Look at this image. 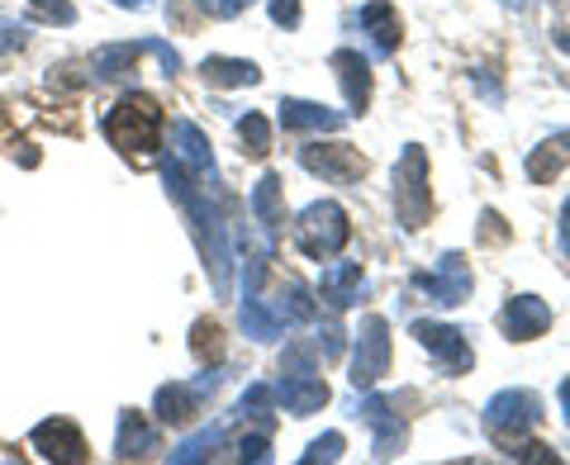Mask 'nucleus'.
<instances>
[{
	"mask_svg": "<svg viewBox=\"0 0 570 465\" xmlns=\"http://www.w3.org/2000/svg\"><path fill=\"white\" fill-rule=\"evenodd\" d=\"M272 404H276V385H253L238 399V414L243 418H266V414H272Z\"/></svg>",
	"mask_w": 570,
	"mask_h": 465,
	"instance_id": "30",
	"label": "nucleus"
},
{
	"mask_svg": "<svg viewBox=\"0 0 570 465\" xmlns=\"http://www.w3.org/2000/svg\"><path fill=\"white\" fill-rule=\"evenodd\" d=\"M29 6H39V10L48 14V20H62V24H71V20H77V10H71L67 0H29Z\"/></svg>",
	"mask_w": 570,
	"mask_h": 465,
	"instance_id": "36",
	"label": "nucleus"
},
{
	"mask_svg": "<svg viewBox=\"0 0 570 465\" xmlns=\"http://www.w3.org/2000/svg\"><path fill=\"white\" fill-rule=\"evenodd\" d=\"M157 452V433L148 423H142V414H119V437H115V456L119 461H142Z\"/></svg>",
	"mask_w": 570,
	"mask_h": 465,
	"instance_id": "19",
	"label": "nucleus"
},
{
	"mask_svg": "<svg viewBox=\"0 0 570 465\" xmlns=\"http://www.w3.org/2000/svg\"><path fill=\"white\" fill-rule=\"evenodd\" d=\"M29 442L39 446L48 461H67V465L91 461V446H86L81 427H77V423H67V418H48V423H39V427L29 433Z\"/></svg>",
	"mask_w": 570,
	"mask_h": 465,
	"instance_id": "8",
	"label": "nucleus"
},
{
	"mask_svg": "<svg viewBox=\"0 0 570 465\" xmlns=\"http://www.w3.org/2000/svg\"><path fill=\"white\" fill-rule=\"evenodd\" d=\"M281 299H285V304H276V309L291 318V324H314V318H318V304L309 299L305 285H285V295H281Z\"/></svg>",
	"mask_w": 570,
	"mask_h": 465,
	"instance_id": "27",
	"label": "nucleus"
},
{
	"mask_svg": "<svg viewBox=\"0 0 570 465\" xmlns=\"http://www.w3.org/2000/svg\"><path fill=\"white\" fill-rule=\"evenodd\" d=\"M295 238H299V253H305V257H314V261H328V257L343 253L347 238H352L347 214L337 209L333 200H318V205H309L305 214H299Z\"/></svg>",
	"mask_w": 570,
	"mask_h": 465,
	"instance_id": "3",
	"label": "nucleus"
},
{
	"mask_svg": "<svg viewBox=\"0 0 570 465\" xmlns=\"http://www.w3.org/2000/svg\"><path fill=\"white\" fill-rule=\"evenodd\" d=\"M362 24L371 29V39H376V52H395L400 48V14H395V6L390 0H371V6L362 10Z\"/></svg>",
	"mask_w": 570,
	"mask_h": 465,
	"instance_id": "20",
	"label": "nucleus"
},
{
	"mask_svg": "<svg viewBox=\"0 0 570 465\" xmlns=\"http://www.w3.org/2000/svg\"><path fill=\"white\" fill-rule=\"evenodd\" d=\"M318 295H324V304H328L333 314L352 309V304L366 295V276H362V266H356V261H333V266H324Z\"/></svg>",
	"mask_w": 570,
	"mask_h": 465,
	"instance_id": "10",
	"label": "nucleus"
},
{
	"mask_svg": "<svg viewBox=\"0 0 570 465\" xmlns=\"http://www.w3.org/2000/svg\"><path fill=\"white\" fill-rule=\"evenodd\" d=\"M272 20L281 29H295L299 24V0H272Z\"/></svg>",
	"mask_w": 570,
	"mask_h": 465,
	"instance_id": "34",
	"label": "nucleus"
},
{
	"mask_svg": "<svg viewBox=\"0 0 570 465\" xmlns=\"http://www.w3.org/2000/svg\"><path fill=\"white\" fill-rule=\"evenodd\" d=\"M281 123L291 133H333L347 123V115L328 110V105H314V100H281Z\"/></svg>",
	"mask_w": 570,
	"mask_h": 465,
	"instance_id": "13",
	"label": "nucleus"
},
{
	"mask_svg": "<svg viewBox=\"0 0 570 465\" xmlns=\"http://www.w3.org/2000/svg\"><path fill=\"white\" fill-rule=\"evenodd\" d=\"M504 333L513 337V343H532V337H542L547 333V324H551V309L538 299V295H513L509 304H504Z\"/></svg>",
	"mask_w": 570,
	"mask_h": 465,
	"instance_id": "11",
	"label": "nucleus"
},
{
	"mask_svg": "<svg viewBox=\"0 0 570 465\" xmlns=\"http://www.w3.org/2000/svg\"><path fill=\"white\" fill-rule=\"evenodd\" d=\"M362 418L376 427V456L390 461V456H400V446H404V423L395 414V399H366L362 404Z\"/></svg>",
	"mask_w": 570,
	"mask_h": 465,
	"instance_id": "15",
	"label": "nucleus"
},
{
	"mask_svg": "<svg viewBox=\"0 0 570 465\" xmlns=\"http://www.w3.org/2000/svg\"><path fill=\"white\" fill-rule=\"evenodd\" d=\"M395 209L404 228H423L433 219V190H428V152L409 142L395 167Z\"/></svg>",
	"mask_w": 570,
	"mask_h": 465,
	"instance_id": "2",
	"label": "nucleus"
},
{
	"mask_svg": "<svg viewBox=\"0 0 570 465\" xmlns=\"http://www.w3.org/2000/svg\"><path fill=\"white\" fill-rule=\"evenodd\" d=\"M238 138H243L247 157H266V152H272V123H266L262 115H243L238 119Z\"/></svg>",
	"mask_w": 570,
	"mask_h": 465,
	"instance_id": "26",
	"label": "nucleus"
},
{
	"mask_svg": "<svg viewBox=\"0 0 570 465\" xmlns=\"http://www.w3.org/2000/svg\"><path fill=\"white\" fill-rule=\"evenodd\" d=\"M238 456H243V461H272V437H266V427L238 442Z\"/></svg>",
	"mask_w": 570,
	"mask_h": 465,
	"instance_id": "32",
	"label": "nucleus"
},
{
	"mask_svg": "<svg viewBox=\"0 0 570 465\" xmlns=\"http://www.w3.org/2000/svg\"><path fill=\"white\" fill-rule=\"evenodd\" d=\"M243 328H247V337H257V343H272V337H285L291 318H285L281 309H266L257 295H247V304H243Z\"/></svg>",
	"mask_w": 570,
	"mask_h": 465,
	"instance_id": "21",
	"label": "nucleus"
},
{
	"mask_svg": "<svg viewBox=\"0 0 570 465\" xmlns=\"http://www.w3.org/2000/svg\"><path fill=\"white\" fill-rule=\"evenodd\" d=\"M190 352L200 356V362H219V356H224V333H219V324L200 318V324L190 328Z\"/></svg>",
	"mask_w": 570,
	"mask_h": 465,
	"instance_id": "28",
	"label": "nucleus"
},
{
	"mask_svg": "<svg viewBox=\"0 0 570 465\" xmlns=\"http://www.w3.org/2000/svg\"><path fill=\"white\" fill-rule=\"evenodd\" d=\"M200 6L214 14V20H234V14H243L253 0H200Z\"/></svg>",
	"mask_w": 570,
	"mask_h": 465,
	"instance_id": "33",
	"label": "nucleus"
},
{
	"mask_svg": "<svg viewBox=\"0 0 570 465\" xmlns=\"http://www.w3.org/2000/svg\"><path fill=\"white\" fill-rule=\"evenodd\" d=\"M105 138L115 142L119 152H138L148 157L157 148V138H163V110H157L153 96H124L110 115H105Z\"/></svg>",
	"mask_w": 570,
	"mask_h": 465,
	"instance_id": "1",
	"label": "nucleus"
},
{
	"mask_svg": "<svg viewBox=\"0 0 570 465\" xmlns=\"http://www.w3.org/2000/svg\"><path fill=\"white\" fill-rule=\"evenodd\" d=\"M314 370H318V356H314L309 343H291V347H285L281 375H314Z\"/></svg>",
	"mask_w": 570,
	"mask_h": 465,
	"instance_id": "29",
	"label": "nucleus"
},
{
	"mask_svg": "<svg viewBox=\"0 0 570 465\" xmlns=\"http://www.w3.org/2000/svg\"><path fill=\"white\" fill-rule=\"evenodd\" d=\"M566 162H570V129L557 133V138H547L542 148H532V157H528V181H538V186L557 181V176L566 171Z\"/></svg>",
	"mask_w": 570,
	"mask_h": 465,
	"instance_id": "18",
	"label": "nucleus"
},
{
	"mask_svg": "<svg viewBox=\"0 0 570 465\" xmlns=\"http://www.w3.org/2000/svg\"><path fill=\"white\" fill-rule=\"evenodd\" d=\"M171 142H176V162H181L195 181H214V157H209V138L195 129V123H176V133H171Z\"/></svg>",
	"mask_w": 570,
	"mask_h": 465,
	"instance_id": "16",
	"label": "nucleus"
},
{
	"mask_svg": "<svg viewBox=\"0 0 570 465\" xmlns=\"http://www.w3.org/2000/svg\"><path fill=\"white\" fill-rule=\"evenodd\" d=\"M414 337H419V343H423L428 352L438 356L442 370H448V375L471 370V362H475L471 347H466V337H461L456 328H448V324H428V318H419V324H414Z\"/></svg>",
	"mask_w": 570,
	"mask_h": 465,
	"instance_id": "9",
	"label": "nucleus"
},
{
	"mask_svg": "<svg viewBox=\"0 0 570 465\" xmlns=\"http://www.w3.org/2000/svg\"><path fill=\"white\" fill-rule=\"evenodd\" d=\"M561 247H566V257H570V224H561Z\"/></svg>",
	"mask_w": 570,
	"mask_h": 465,
	"instance_id": "40",
	"label": "nucleus"
},
{
	"mask_svg": "<svg viewBox=\"0 0 570 465\" xmlns=\"http://www.w3.org/2000/svg\"><path fill=\"white\" fill-rule=\"evenodd\" d=\"M561 408H566V418H570V380L561 385Z\"/></svg>",
	"mask_w": 570,
	"mask_h": 465,
	"instance_id": "39",
	"label": "nucleus"
},
{
	"mask_svg": "<svg viewBox=\"0 0 570 465\" xmlns=\"http://www.w3.org/2000/svg\"><path fill=\"white\" fill-rule=\"evenodd\" d=\"M419 285L438 304H461V299L471 295V266H466V257H461V253H448V257L438 261V276H428Z\"/></svg>",
	"mask_w": 570,
	"mask_h": 465,
	"instance_id": "14",
	"label": "nucleus"
},
{
	"mask_svg": "<svg viewBox=\"0 0 570 465\" xmlns=\"http://www.w3.org/2000/svg\"><path fill=\"white\" fill-rule=\"evenodd\" d=\"M333 71H337V81H343V91H347V105L362 115L366 100H371V67H366V58L362 52H352V48H343V52H333Z\"/></svg>",
	"mask_w": 570,
	"mask_h": 465,
	"instance_id": "17",
	"label": "nucleus"
},
{
	"mask_svg": "<svg viewBox=\"0 0 570 465\" xmlns=\"http://www.w3.org/2000/svg\"><path fill=\"white\" fill-rule=\"evenodd\" d=\"M390 370V324L381 314L362 318V333H356V356H352V385L371 389Z\"/></svg>",
	"mask_w": 570,
	"mask_h": 465,
	"instance_id": "5",
	"label": "nucleus"
},
{
	"mask_svg": "<svg viewBox=\"0 0 570 465\" xmlns=\"http://www.w3.org/2000/svg\"><path fill=\"white\" fill-rule=\"evenodd\" d=\"M538 418H542V399L532 389H499L485 404V427L499 446H513Z\"/></svg>",
	"mask_w": 570,
	"mask_h": 465,
	"instance_id": "4",
	"label": "nucleus"
},
{
	"mask_svg": "<svg viewBox=\"0 0 570 465\" xmlns=\"http://www.w3.org/2000/svg\"><path fill=\"white\" fill-rule=\"evenodd\" d=\"M214 389H219V375H200V380H190V385H163V389H157V418L176 423V427L195 423V414H200V399L214 395Z\"/></svg>",
	"mask_w": 570,
	"mask_h": 465,
	"instance_id": "7",
	"label": "nucleus"
},
{
	"mask_svg": "<svg viewBox=\"0 0 570 465\" xmlns=\"http://www.w3.org/2000/svg\"><path fill=\"white\" fill-rule=\"evenodd\" d=\"M142 48H148V43H115V48H100V52H96V77H100V81H115V77H124V71H134V62H138Z\"/></svg>",
	"mask_w": 570,
	"mask_h": 465,
	"instance_id": "24",
	"label": "nucleus"
},
{
	"mask_svg": "<svg viewBox=\"0 0 570 465\" xmlns=\"http://www.w3.org/2000/svg\"><path fill=\"white\" fill-rule=\"evenodd\" d=\"M200 71H205L209 86H224V91L228 86H257V77H262V71L253 62H243V58H205Z\"/></svg>",
	"mask_w": 570,
	"mask_h": 465,
	"instance_id": "22",
	"label": "nucleus"
},
{
	"mask_svg": "<svg viewBox=\"0 0 570 465\" xmlns=\"http://www.w3.org/2000/svg\"><path fill=\"white\" fill-rule=\"evenodd\" d=\"M299 167L324 176V181H337V186H352L366 176V157L347 148V142H309V148H299Z\"/></svg>",
	"mask_w": 570,
	"mask_h": 465,
	"instance_id": "6",
	"label": "nucleus"
},
{
	"mask_svg": "<svg viewBox=\"0 0 570 465\" xmlns=\"http://www.w3.org/2000/svg\"><path fill=\"white\" fill-rule=\"evenodd\" d=\"M115 6H124V10H148L153 0H115Z\"/></svg>",
	"mask_w": 570,
	"mask_h": 465,
	"instance_id": "38",
	"label": "nucleus"
},
{
	"mask_svg": "<svg viewBox=\"0 0 570 465\" xmlns=\"http://www.w3.org/2000/svg\"><path fill=\"white\" fill-rule=\"evenodd\" d=\"M513 461H528V465H547L557 461V452H547V446H523V452H509Z\"/></svg>",
	"mask_w": 570,
	"mask_h": 465,
	"instance_id": "37",
	"label": "nucleus"
},
{
	"mask_svg": "<svg viewBox=\"0 0 570 465\" xmlns=\"http://www.w3.org/2000/svg\"><path fill=\"white\" fill-rule=\"evenodd\" d=\"M343 433H328V437H318L314 446H309V452L305 456H299V461H305V465H318V461H337V456H343Z\"/></svg>",
	"mask_w": 570,
	"mask_h": 465,
	"instance_id": "31",
	"label": "nucleus"
},
{
	"mask_svg": "<svg viewBox=\"0 0 570 465\" xmlns=\"http://www.w3.org/2000/svg\"><path fill=\"white\" fill-rule=\"evenodd\" d=\"M276 399L285 404V414L309 418V414H318V408L328 404V385L318 380V375H281Z\"/></svg>",
	"mask_w": 570,
	"mask_h": 465,
	"instance_id": "12",
	"label": "nucleus"
},
{
	"mask_svg": "<svg viewBox=\"0 0 570 465\" xmlns=\"http://www.w3.org/2000/svg\"><path fill=\"white\" fill-rule=\"evenodd\" d=\"M480 233H485V243H504L509 238V228H504V219H499L494 209L480 214Z\"/></svg>",
	"mask_w": 570,
	"mask_h": 465,
	"instance_id": "35",
	"label": "nucleus"
},
{
	"mask_svg": "<svg viewBox=\"0 0 570 465\" xmlns=\"http://www.w3.org/2000/svg\"><path fill=\"white\" fill-rule=\"evenodd\" d=\"M224 433H228V427H224V423H219V427H205V433H195L190 442H181V446H176V452H171V461H176V465L205 461V456L214 452V446H219V442H224Z\"/></svg>",
	"mask_w": 570,
	"mask_h": 465,
	"instance_id": "25",
	"label": "nucleus"
},
{
	"mask_svg": "<svg viewBox=\"0 0 570 465\" xmlns=\"http://www.w3.org/2000/svg\"><path fill=\"white\" fill-rule=\"evenodd\" d=\"M253 214H257V224L266 228V233H276L281 228V181L276 176H262L257 181V190H253Z\"/></svg>",
	"mask_w": 570,
	"mask_h": 465,
	"instance_id": "23",
	"label": "nucleus"
}]
</instances>
